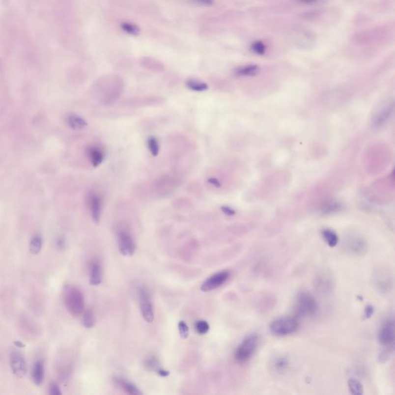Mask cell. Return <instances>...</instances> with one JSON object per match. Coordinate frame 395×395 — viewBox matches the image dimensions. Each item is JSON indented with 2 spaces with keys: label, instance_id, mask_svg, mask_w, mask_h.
<instances>
[{
  "label": "cell",
  "instance_id": "obj_1",
  "mask_svg": "<svg viewBox=\"0 0 395 395\" xmlns=\"http://www.w3.org/2000/svg\"><path fill=\"white\" fill-rule=\"evenodd\" d=\"M123 81L116 75L104 76L94 85V90L99 101L104 104H111L117 101L123 91Z\"/></svg>",
  "mask_w": 395,
  "mask_h": 395
},
{
  "label": "cell",
  "instance_id": "obj_2",
  "mask_svg": "<svg viewBox=\"0 0 395 395\" xmlns=\"http://www.w3.org/2000/svg\"><path fill=\"white\" fill-rule=\"evenodd\" d=\"M294 310L299 318L313 316L318 310L317 302L311 293L301 292L296 296Z\"/></svg>",
  "mask_w": 395,
  "mask_h": 395
},
{
  "label": "cell",
  "instance_id": "obj_3",
  "mask_svg": "<svg viewBox=\"0 0 395 395\" xmlns=\"http://www.w3.org/2000/svg\"><path fill=\"white\" fill-rule=\"evenodd\" d=\"M63 300L69 312L74 316L81 314L85 308L83 294L78 288L67 286L63 289Z\"/></svg>",
  "mask_w": 395,
  "mask_h": 395
},
{
  "label": "cell",
  "instance_id": "obj_4",
  "mask_svg": "<svg viewBox=\"0 0 395 395\" xmlns=\"http://www.w3.org/2000/svg\"><path fill=\"white\" fill-rule=\"evenodd\" d=\"M298 320L293 316H281L270 323V330L276 336L285 337L293 334L298 330Z\"/></svg>",
  "mask_w": 395,
  "mask_h": 395
},
{
  "label": "cell",
  "instance_id": "obj_5",
  "mask_svg": "<svg viewBox=\"0 0 395 395\" xmlns=\"http://www.w3.org/2000/svg\"><path fill=\"white\" fill-rule=\"evenodd\" d=\"M371 282L374 289L382 294L390 293L393 289V275L388 268H377L372 274Z\"/></svg>",
  "mask_w": 395,
  "mask_h": 395
},
{
  "label": "cell",
  "instance_id": "obj_6",
  "mask_svg": "<svg viewBox=\"0 0 395 395\" xmlns=\"http://www.w3.org/2000/svg\"><path fill=\"white\" fill-rule=\"evenodd\" d=\"M259 344V337L252 334L246 337L235 352V358L239 363H244L250 360Z\"/></svg>",
  "mask_w": 395,
  "mask_h": 395
},
{
  "label": "cell",
  "instance_id": "obj_7",
  "mask_svg": "<svg viewBox=\"0 0 395 395\" xmlns=\"http://www.w3.org/2000/svg\"><path fill=\"white\" fill-rule=\"evenodd\" d=\"M334 277L327 269L320 270L314 279V289L321 296H327L332 293L334 289Z\"/></svg>",
  "mask_w": 395,
  "mask_h": 395
},
{
  "label": "cell",
  "instance_id": "obj_8",
  "mask_svg": "<svg viewBox=\"0 0 395 395\" xmlns=\"http://www.w3.org/2000/svg\"><path fill=\"white\" fill-rule=\"evenodd\" d=\"M117 243L120 253L123 255L131 256L133 255L136 246L132 235L128 230H119L117 232Z\"/></svg>",
  "mask_w": 395,
  "mask_h": 395
},
{
  "label": "cell",
  "instance_id": "obj_9",
  "mask_svg": "<svg viewBox=\"0 0 395 395\" xmlns=\"http://www.w3.org/2000/svg\"><path fill=\"white\" fill-rule=\"evenodd\" d=\"M139 296L142 316L146 322L151 323L154 320V310L150 299V293L147 288L144 286L141 287L139 289Z\"/></svg>",
  "mask_w": 395,
  "mask_h": 395
},
{
  "label": "cell",
  "instance_id": "obj_10",
  "mask_svg": "<svg viewBox=\"0 0 395 395\" xmlns=\"http://www.w3.org/2000/svg\"><path fill=\"white\" fill-rule=\"evenodd\" d=\"M378 340L382 346L389 347L395 341V321L394 319H388L383 323L378 334Z\"/></svg>",
  "mask_w": 395,
  "mask_h": 395
},
{
  "label": "cell",
  "instance_id": "obj_11",
  "mask_svg": "<svg viewBox=\"0 0 395 395\" xmlns=\"http://www.w3.org/2000/svg\"><path fill=\"white\" fill-rule=\"evenodd\" d=\"M228 278H229L228 272L222 271L216 273L203 282L201 286V290L203 292L212 291L223 285L228 281Z\"/></svg>",
  "mask_w": 395,
  "mask_h": 395
},
{
  "label": "cell",
  "instance_id": "obj_12",
  "mask_svg": "<svg viewBox=\"0 0 395 395\" xmlns=\"http://www.w3.org/2000/svg\"><path fill=\"white\" fill-rule=\"evenodd\" d=\"M103 200L101 195L97 193H90L88 196V205L90 215L94 223L98 224L101 217Z\"/></svg>",
  "mask_w": 395,
  "mask_h": 395
},
{
  "label": "cell",
  "instance_id": "obj_13",
  "mask_svg": "<svg viewBox=\"0 0 395 395\" xmlns=\"http://www.w3.org/2000/svg\"><path fill=\"white\" fill-rule=\"evenodd\" d=\"M10 366L12 371L16 377H23L27 374V363L20 353L14 351L11 354Z\"/></svg>",
  "mask_w": 395,
  "mask_h": 395
},
{
  "label": "cell",
  "instance_id": "obj_14",
  "mask_svg": "<svg viewBox=\"0 0 395 395\" xmlns=\"http://www.w3.org/2000/svg\"><path fill=\"white\" fill-rule=\"evenodd\" d=\"M165 99L162 97H149L143 98H134L126 100L123 104L128 107L152 106L163 104Z\"/></svg>",
  "mask_w": 395,
  "mask_h": 395
},
{
  "label": "cell",
  "instance_id": "obj_15",
  "mask_svg": "<svg viewBox=\"0 0 395 395\" xmlns=\"http://www.w3.org/2000/svg\"><path fill=\"white\" fill-rule=\"evenodd\" d=\"M347 248L351 254L363 255L366 253L367 245L365 239L361 237L350 238L347 242Z\"/></svg>",
  "mask_w": 395,
  "mask_h": 395
},
{
  "label": "cell",
  "instance_id": "obj_16",
  "mask_svg": "<svg viewBox=\"0 0 395 395\" xmlns=\"http://www.w3.org/2000/svg\"><path fill=\"white\" fill-rule=\"evenodd\" d=\"M65 121L69 128L74 131H82L86 129L88 126V123L84 117L76 113L67 114L65 118Z\"/></svg>",
  "mask_w": 395,
  "mask_h": 395
},
{
  "label": "cell",
  "instance_id": "obj_17",
  "mask_svg": "<svg viewBox=\"0 0 395 395\" xmlns=\"http://www.w3.org/2000/svg\"><path fill=\"white\" fill-rule=\"evenodd\" d=\"M86 154L90 164L94 168L101 166L105 158L104 151L98 146H90L86 150Z\"/></svg>",
  "mask_w": 395,
  "mask_h": 395
},
{
  "label": "cell",
  "instance_id": "obj_18",
  "mask_svg": "<svg viewBox=\"0 0 395 395\" xmlns=\"http://www.w3.org/2000/svg\"><path fill=\"white\" fill-rule=\"evenodd\" d=\"M259 72V67L255 64H249L237 67L234 70L235 75L239 77H254Z\"/></svg>",
  "mask_w": 395,
  "mask_h": 395
},
{
  "label": "cell",
  "instance_id": "obj_19",
  "mask_svg": "<svg viewBox=\"0 0 395 395\" xmlns=\"http://www.w3.org/2000/svg\"><path fill=\"white\" fill-rule=\"evenodd\" d=\"M32 378L35 385L37 386L42 385L44 378V365L43 361H38L35 363L32 368Z\"/></svg>",
  "mask_w": 395,
  "mask_h": 395
},
{
  "label": "cell",
  "instance_id": "obj_20",
  "mask_svg": "<svg viewBox=\"0 0 395 395\" xmlns=\"http://www.w3.org/2000/svg\"><path fill=\"white\" fill-rule=\"evenodd\" d=\"M90 282L93 286H98L102 282V271L97 262H94L91 264Z\"/></svg>",
  "mask_w": 395,
  "mask_h": 395
},
{
  "label": "cell",
  "instance_id": "obj_21",
  "mask_svg": "<svg viewBox=\"0 0 395 395\" xmlns=\"http://www.w3.org/2000/svg\"><path fill=\"white\" fill-rule=\"evenodd\" d=\"M185 86L192 91L204 92L208 89V85L199 80L189 78L185 81Z\"/></svg>",
  "mask_w": 395,
  "mask_h": 395
},
{
  "label": "cell",
  "instance_id": "obj_22",
  "mask_svg": "<svg viewBox=\"0 0 395 395\" xmlns=\"http://www.w3.org/2000/svg\"><path fill=\"white\" fill-rule=\"evenodd\" d=\"M115 381L117 383V385L123 388L127 393L130 394L132 395H141L142 393L139 388H137L135 385L132 383L129 382L128 381L122 379V378H116Z\"/></svg>",
  "mask_w": 395,
  "mask_h": 395
},
{
  "label": "cell",
  "instance_id": "obj_23",
  "mask_svg": "<svg viewBox=\"0 0 395 395\" xmlns=\"http://www.w3.org/2000/svg\"><path fill=\"white\" fill-rule=\"evenodd\" d=\"M321 233L323 239L330 247L333 248V247H335L338 245L339 238H338V235H337L336 232H334L333 230L325 228V229L322 230Z\"/></svg>",
  "mask_w": 395,
  "mask_h": 395
},
{
  "label": "cell",
  "instance_id": "obj_24",
  "mask_svg": "<svg viewBox=\"0 0 395 395\" xmlns=\"http://www.w3.org/2000/svg\"><path fill=\"white\" fill-rule=\"evenodd\" d=\"M392 111H393L392 108H387L382 110L380 113H377L374 120V126L380 127V126L384 125L388 121V119L390 118Z\"/></svg>",
  "mask_w": 395,
  "mask_h": 395
},
{
  "label": "cell",
  "instance_id": "obj_25",
  "mask_svg": "<svg viewBox=\"0 0 395 395\" xmlns=\"http://www.w3.org/2000/svg\"><path fill=\"white\" fill-rule=\"evenodd\" d=\"M147 148L153 157H157L160 151V143L155 136H149L147 139Z\"/></svg>",
  "mask_w": 395,
  "mask_h": 395
},
{
  "label": "cell",
  "instance_id": "obj_26",
  "mask_svg": "<svg viewBox=\"0 0 395 395\" xmlns=\"http://www.w3.org/2000/svg\"><path fill=\"white\" fill-rule=\"evenodd\" d=\"M120 29H122L123 32L131 36H138L140 34L141 29L136 24L129 23V22H124L120 24Z\"/></svg>",
  "mask_w": 395,
  "mask_h": 395
},
{
  "label": "cell",
  "instance_id": "obj_27",
  "mask_svg": "<svg viewBox=\"0 0 395 395\" xmlns=\"http://www.w3.org/2000/svg\"><path fill=\"white\" fill-rule=\"evenodd\" d=\"M347 385H348L349 391H350V394L354 395H363V385H361V383L358 380L350 378L348 382H347Z\"/></svg>",
  "mask_w": 395,
  "mask_h": 395
},
{
  "label": "cell",
  "instance_id": "obj_28",
  "mask_svg": "<svg viewBox=\"0 0 395 395\" xmlns=\"http://www.w3.org/2000/svg\"><path fill=\"white\" fill-rule=\"evenodd\" d=\"M43 245V240L40 235H36L32 238L29 244V250L32 254H38L40 253Z\"/></svg>",
  "mask_w": 395,
  "mask_h": 395
},
{
  "label": "cell",
  "instance_id": "obj_29",
  "mask_svg": "<svg viewBox=\"0 0 395 395\" xmlns=\"http://www.w3.org/2000/svg\"><path fill=\"white\" fill-rule=\"evenodd\" d=\"M250 49L254 54H256V55H259V56H262V55H264L266 54V46L263 42L260 41V40H256V41H254V43H252Z\"/></svg>",
  "mask_w": 395,
  "mask_h": 395
},
{
  "label": "cell",
  "instance_id": "obj_30",
  "mask_svg": "<svg viewBox=\"0 0 395 395\" xmlns=\"http://www.w3.org/2000/svg\"><path fill=\"white\" fill-rule=\"evenodd\" d=\"M95 323V318L91 310H86L83 316V324L86 328H91Z\"/></svg>",
  "mask_w": 395,
  "mask_h": 395
},
{
  "label": "cell",
  "instance_id": "obj_31",
  "mask_svg": "<svg viewBox=\"0 0 395 395\" xmlns=\"http://www.w3.org/2000/svg\"><path fill=\"white\" fill-rule=\"evenodd\" d=\"M288 365H289L288 360L286 358H283V357L277 358L273 363L274 368L277 371H283V370H286L287 368Z\"/></svg>",
  "mask_w": 395,
  "mask_h": 395
},
{
  "label": "cell",
  "instance_id": "obj_32",
  "mask_svg": "<svg viewBox=\"0 0 395 395\" xmlns=\"http://www.w3.org/2000/svg\"><path fill=\"white\" fill-rule=\"evenodd\" d=\"M196 330L199 334H207L209 331V324L205 320H198L196 323Z\"/></svg>",
  "mask_w": 395,
  "mask_h": 395
},
{
  "label": "cell",
  "instance_id": "obj_33",
  "mask_svg": "<svg viewBox=\"0 0 395 395\" xmlns=\"http://www.w3.org/2000/svg\"><path fill=\"white\" fill-rule=\"evenodd\" d=\"M341 208V205L339 203H331L323 208V212L325 214L334 213V212H339Z\"/></svg>",
  "mask_w": 395,
  "mask_h": 395
},
{
  "label": "cell",
  "instance_id": "obj_34",
  "mask_svg": "<svg viewBox=\"0 0 395 395\" xmlns=\"http://www.w3.org/2000/svg\"><path fill=\"white\" fill-rule=\"evenodd\" d=\"M178 331L182 339H186L189 337V327L185 322L180 321L178 323Z\"/></svg>",
  "mask_w": 395,
  "mask_h": 395
},
{
  "label": "cell",
  "instance_id": "obj_35",
  "mask_svg": "<svg viewBox=\"0 0 395 395\" xmlns=\"http://www.w3.org/2000/svg\"><path fill=\"white\" fill-rule=\"evenodd\" d=\"M393 351V346H391V347H389V349H386V350H384V351L380 354L379 361H381V362H385V361H386L387 360H388V358H390L391 355H392Z\"/></svg>",
  "mask_w": 395,
  "mask_h": 395
},
{
  "label": "cell",
  "instance_id": "obj_36",
  "mask_svg": "<svg viewBox=\"0 0 395 395\" xmlns=\"http://www.w3.org/2000/svg\"><path fill=\"white\" fill-rule=\"evenodd\" d=\"M221 210L225 215H226L228 216H233L235 215V211L234 210L233 208L229 206H226V205L222 206Z\"/></svg>",
  "mask_w": 395,
  "mask_h": 395
},
{
  "label": "cell",
  "instance_id": "obj_37",
  "mask_svg": "<svg viewBox=\"0 0 395 395\" xmlns=\"http://www.w3.org/2000/svg\"><path fill=\"white\" fill-rule=\"evenodd\" d=\"M191 1L198 5H205V6H210L215 3V0H191Z\"/></svg>",
  "mask_w": 395,
  "mask_h": 395
},
{
  "label": "cell",
  "instance_id": "obj_38",
  "mask_svg": "<svg viewBox=\"0 0 395 395\" xmlns=\"http://www.w3.org/2000/svg\"><path fill=\"white\" fill-rule=\"evenodd\" d=\"M146 366L150 369H156V370H158L159 368L158 367L156 360L153 359V358H150V359L146 361Z\"/></svg>",
  "mask_w": 395,
  "mask_h": 395
},
{
  "label": "cell",
  "instance_id": "obj_39",
  "mask_svg": "<svg viewBox=\"0 0 395 395\" xmlns=\"http://www.w3.org/2000/svg\"><path fill=\"white\" fill-rule=\"evenodd\" d=\"M50 394L52 395H61V392L59 391L58 385L53 383V384H51V387H50Z\"/></svg>",
  "mask_w": 395,
  "mask_h": 395
},
{
  "label": "cell",
  "instance_id": "obj_40",
  "mask_svg": "<svg viewBox=\"0 0 395 395\" xmlns=\"http://www.w3.org/2000/svg\"><path fill=\"white\" fill-rule=\"evenodd\" d=\"M208 183L212 185L213 187L220 188L221 187V183L219 182V180L216 178H209L208 179Z\"/></svg>",
  "mask_w": 395,
  "mask_h": 395
},
{
  "label": "cell",
  "instance_id": "obj_41",
  "mask_svg": "<svg viewBox=\"0 0 395 395\" xmlns=\"http://www.w3.org/2000/svg\"><path fill=\"white\" fill-rule=\"evenodd\" d=\"M373 313H374V308L371 306L367 307L366 310H365V315H366L367 317H370Z\"/></svg>",
  "mask_w": 395,
  "mask_h": 395
},
{
  "label": "cell",
  "instance_id": "obj_42",
  "mask_svg": "<svg viewBox=\"0 0 395 395\" xmlns=\"http://www.w3.org/2000/svg\"><path fill=\"white\" fill-rule=\"evenodd\" d=\"M157 373H158L161 377H166L169 375V372L168 371V370H164V369L162 368H158V370H157Z\"/></svg>",
  "mask_w": 395,
  "mask_h": 395
},
{
  "label": "cell",
  "instance_id": "obj_43",
  "mask_svg": "<svg viewBox=\"0 0 395 395\" xmlns=\"http://www.w3.org/2000/svg\"><path fill=\"white\" fill-rule=\"evenodd\" d=\"M57 246L59 248L63 249L66 246V242H65L64 239H60L58 240Z\"/></svg>",
  "mask_w": 395,
  "mask_h": 395
},
{
  "label": "cell",
  "instance_id": "obj_44",
  "mask_svg": "<svg viewBox=\"0 0 395 395\" xmlns=\"http://www.w3.org/2000/svg\"><path fill=\"white\" fill-rule=\"evenodd\" d=\"M15 344H16V346H17V347H25V345H24V343H22V342H20V341L15 342Z\"/></svg>",
  "mask_w": 395,
  "mask_h": 395
},
{
  "label": "cell",
  "instance_id": "obj_45",
  "mask_svg": "<svg viewBox=\"0 0 395 395\" xmlns=\"http://www.w3.org/2000/svg\"><path fill=\"white\" fill-rule=\"evenodd\" d=\"M301 1L305 2H315V1H316V0H301Z\"/></svg>",
  "mask_w": 395,
  "mask_h": 395
}]
</instances>
